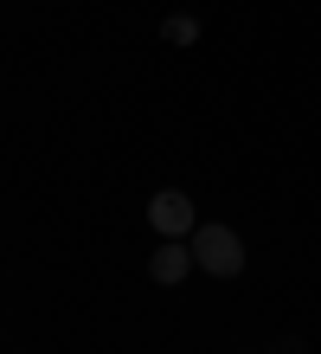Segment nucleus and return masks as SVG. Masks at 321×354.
I'll return each instance as SVG.
<instances>
[{"mask_svg": "<svg viewBox=\"0 0 321 354\" xmlns=\"http://www.w3.org/2000/svg\"><path fill=\"white\" fill-rule=\"evenodd\" d=\"M193 264L212 270V277H238L244 270V239L231 232V225H193Z\"/></svg>", "mask_w": 321, "mask_h": 354, "instance_id": "nucleus-1", "label": "nucleus"}, {"mask_svg": "<svg viewBox=\"0 0 321 354\" xmlns=\"http://www.w3.org/2000/svg\"><path fill=\"white\" fill-rule=\"evenodd\" d=\"M148 219H155L161 239H193V225H200V213H193V200L180 194V187H167V194L148 200Z\"/></svg>", "mask_w": 321, "mask_h": 354, "instance_id": "nucleus-2", "label": "nucleus"}, {"mask_svg": "<svg viewBox=\"0 0 321 354\" xmlns=\"http://www.w3.org/2000/svg\"><path fill=\"white\" fill-rule=\"evenodd\" d=\"M186 270H193V245H180V239H167L161 252L148 258V277H155V283H180Z\"/></svg>", "mask_w": 321, "mask_h": 354, "instance_id": "nucleus-3", "label": "nucleus"}, {"mask_svg": "<svg viewBox=\"0 0 321 354\" xmlns=\"http://www.w3.org/2000/svg\"><path fill=\"white\" fill-rule=\"evenodd\" d=\"M161 39H167V46H193V39H200V19L174 13V19H167V26H161Z\"/></svg>", "mask_w": 321, "mask_h": 354, "instance_id": "nucleus-4", "label": "nucleus"}]
</instances>
